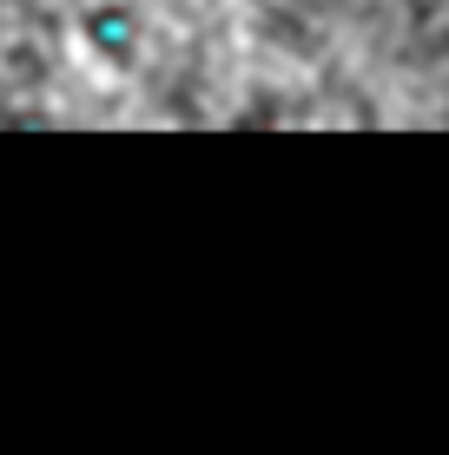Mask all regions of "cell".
<instances>
[{
    "mask_svg": "<svg viewBox=\"0 0 449 455\" xmlns=\"http://www.w3.org/2000/svg\"><path fill=\"white\" fill-rule=\"evenodd\" d=\"M73 40L100 73H132L146 60V13L139 0H86L73 13Z\"/></svg>",
    "mask_w": 449,
    "mask_h": 455,
    "instance_id": "1",
    "label": "cell"
}]
</instances>
